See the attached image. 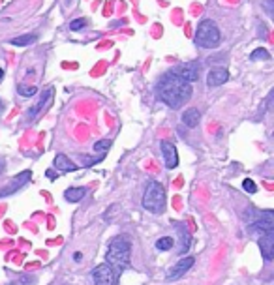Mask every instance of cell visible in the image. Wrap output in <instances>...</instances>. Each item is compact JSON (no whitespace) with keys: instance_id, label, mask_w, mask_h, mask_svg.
Masks as SVG:
<instances>
[{"instance_id":"1","label":"cell","mask_w":274,"mask_h":285,"mask_svg":"<svg viewBox=\"0 0 274 285\" xmlns=\"http://www.w3.org/2000/svg\"><path fill=\"white\" fill-rule=\"evenodd\" d=\"M158 94H160V99L165 105H169L171 109H181L186 101H190V98H192L193 94V88H192V83L184 81L181 77L173 75L171 71H167L158 81Z\"/></svg>"},{"instance_id":"2","label":"cell","mask_w":274,"mask_h":285,"mask_svg":"<svg viewBox=\"0 0 274 285\" xmlns=\"http://www.w3.org/2000/svg\"><path fill=\"white\" fill-rule=\"evenodd\" d=\"M130 257H132V244L126 236H116L109 242L107 250V264L121 274V270L130 267Z\"/></svg>"},{"instance_id":"3","label":"cell","mask_w":274,"mask_h":285,"mask_svg":"<svg viewBox=\"0 0 274 285\" xmlns=\"http://www.w3.org/2000/svg\"><path fill=\"white\" fill-rule=\"evenodd\" d=\"M222 42V32H220L218 25L210 19H203L199 23L198 30H195V44L203 49H214L218 47Z\"/></svg>"},{"instance_id":"4","label":"cell","mask_w":274,"mask_h":285,"mask_svg":"<svg viewBox=\"0 0 274 285\" xmlns=\"http://www.w3.org/2000/svg\"><path fill=\"white\" fill-rule=\"evenodd\" d=\"M143 207L152 214L164 212L165 209V188L160 182H150L143 195Z\"/></svg>"},{"instance_id":"5","label":"cell","mask_w":274,"mask_h":285,"mask_svg":"<svg viewBox=\"0 0 274 285\" xmlns=\"http://www.w3.org/2000/svg\"><path fill=\"white\" fill-rule=\"evenodd\" d=\"M116 278H119V272L107 263L98 264L92 270L94 285H116Z\"/></svg>"},{"instance_id":"6","label":"cell","mask_w":274,"mask_h":285,"mask_svg":"<svg viewBox=\"0 0 274 285\" xmlns=\"http://www.w3.org/2000/svg\"><path fill=\"white\" fill-rule=\"evenodd\" d=\"M253 231L258 233H267V231H274V212L272 210H263L256 216V223L252 225Z\"/></svg>"},{"instance_id":"7","label":"cell","mask_w":274,"mask_h":285,"mask_svg":"<svg viewBox=\"0 0 274 285\" xmlns=\"http://www.w3.org/2000/svg\"><path fill=\"white\" fill-rule=\"evenodd\" d=\"M193 263H195V259H193V257L181 259L179 263H175L169 270H167V280H181L182 276H184L188 270L192 269Z\"/></svg>"},{"instance_id":"8","label":"cell","mask_w":274,"mask_h":285,"mask_svg":"<svg viewBox=\"0 0 274 285\" xmlns=\"http://www.w3.org/2000/svg\"><path fill=\"white\" fill-rule=\"evenodd\" d=\"M259 250L265 261H272L274 259V231H267L259 236Z\"/></svg>"},{"instance_id":"9","label":"cell","mask_w":274,"mask_h":285,"mask_svg":"<svg viewBox=\"0 0 274 285\" xmlns=\"http://www.w3.org/2000/svg\"><path fill=\"white\" fill-rule=\"evenodd\" d=\"M28 180H30V171H23L21 175H17L11 178L10 184H8L4 190H0V197H8V195H11V193H15L17 190L25 186Z\"/></svg>"},{"instance_id":"10","label":"cell","mask_w":274,"mask_h":285,"mask_svg":"<svg viewBox=\"0 0 274 285\" xmlns=\"http://www.w3.org/2000/svg\"><path fill=\"white\" fill-rule=\"evenodd\" d=\"M171 73L177 77H181L184 81L188 83H193L199 79V68L195 64H182V66H177L171 70Z\"/></svg>"},{"instance_id":"11","label":"cell","mask_w":274,"mask_h":285,"mask_svg":"<svg viewBox=\"0 0 274 285\" xmlns=\"http://www.w3.org/2000/svg\"><path fill=\"white\" fill-rule=\"evenodd\" d=\"M162 154H164V164L167 169H175L179 165V154H177V147L173 142L164 141L162 142Z\"/></svg>"},{"instance_id":"12","label":"cell","mask_w":274,"mask_h":285,"mask_svg":"<svg viewBox=\"0 0 274 285\" xmlns=\"http://www.w3.org/2000/svg\"><path fill=\"white\" fill-rule=\"evenodd\" d=\"M229 81V71L225 68H212L207 75V85L208 87H220L224 83Z\"/></svg>"},{"instance_id":"13","label":"cell","mask_w":274,"mask_h":285,"mask_svg":"<svg viewBox=\"0 0 274 285\" xmlns=\"http://www.w3.org/2000/svg\"><path fill=\"white\" fill-rule=\"evenodd\" d=\"M199 120H201V113H199L195 107H192V109H186L184 113H182V122H184V126L190 128V130L198 128Z\"/></svg>"},{"instance_id":"14","label":"cell","mask_w":274,"mask_h":285,"mask_svg":"<svg viewBox=\"0 0 274 285\" xmlns=\"http://www.w3.org/2000/svg\"><path fill=\"white\" fill-rule=\"evenodd\" d=\"M55 167L58 171H64V173H71V171L77 169V165L71 161L68 156H64V154H58L55 158Z\"/></svg>"},{"instance_id":"15","label":"cell","mask_w":274,"mask_h":285,"mask_svg":"<svg viewBox=\"0 0 274 285\" xmlns=\"http://www.w3.org/2000/svg\"><path fill=\"white\" fill-rule=\"evenodd\" d=\"M87 195V188H68L64 192V199L68 203H79Z\"/></svg>"},{"instance_id":"16","label":"cell","mask_w":274,"mask_h":285,"mask_svg":"<svg viewBox=\"0 0 274 285\" xmlns=\"http://www.w3.org/2000/svg\"><path fill=\"white\" fill-rule=\"evenodd\" d=\"M51 96H53V88H47V90H44V94H42V98L38 99V104L34 105V107H30V111H28V116H30V118H34V116L38 115L40 109H42V107H44V105L47 104V99H49Z\"/></svg>"},{"instance_id":"17","label":"cell","mask_w":274,"mask_h":285,"mask_svg":"<svg viewBox=\"0 0 274 285\" xmlns=\"http://www.w3.org/2000/svg\"><path fill=\"white\" fill-rule=\"evenodd\" d=\"M36 34H25V36H17V38H13L10 42L11 45H19V47H25V45H30L36 42Z\"/></svg>"},{"instance_id":"18","label":"cell","mask_w":274,"mask_h":285,"mask_svg":"<svg viewBox=\"0 0 274 285\" xmlns=\"http://www.w3.org/2000/svg\"><path fill=\"white\" fill-rule=\"evenodd\" d=\"M173 244H175V240L171 236H162V238L156 240V250H160V252H169L171 248H173Z\"/></svg>"},{"instance_id":"19","label":"cell","mask_w":274,"mask_h":285,"mask_svg":"<svg viewBox=\"0 0 274 285\" xmlns=\"http://www.w3.org/2000/svg\"><path fill=\"white\" fill-rule=\"evenodd\" d=\"M17 90H19V94H21V96H25V98H32V96H36V92H38V88H36V87H28V85H19V87H17Z\"/></svg>"},{"instance_id":"20","label":"cell","mask_w":274,"mask_h":285,"mask_svg":"<svg viewBox=\"0 0 274 285\" xmlns=\"http://www.w3.org/2000/svg\"><path fill=\"white\" fill-rule=\"evenodd\" d=\"M111 148V141L109 139H102V141L94 142V152H100V154H105L107 150Z\"/></svg>"},{"instance_id":"21","label":"cell","mask_w":274,"mask_h":285,"mask_svg":"<svg viewBox=\"0 0 274 285\" xmlns=\"http://www.w3.org/2000/svg\"><path fill=\"white\" fill-rule=\"evenodd\" d=\"M250 58L252 60H270V53L267 49H256L250 55Z\"/></svg>"},{"instance_id":"22","label":"cell","mask_w":274,"mask_h":285,"mask_svg":"<svg viewBox=\"0 0 274 285\" xmlns=\"http://www.w3.org/2000/svg\"><path fill=\"white\" fill-rule=\"evenodd\" d=\"M87 25H88L87 19H73V21L70 23V30L77 32V30H83V28L87 27Z\"/></svg>"},{"instance_id":"23","label":"cell","mask_w":274,"mask_h":285,"mask_svg":"<svg viewBox=\"0 0 274 285\" xmlns=\"http://www.w3.org/2000/svg\"><path fill=\"white\" fill-rule=\"evenodd\" d=\"M242 188H244V192H248V193H256V192H258V186H256V182H253L252 178H244V182H242Z\"/></svg>"},{"instance_id":"24","label":"cell","mask_w":274,"mask_h":285,"mask_svg":"<svg viewBox=\"0 0 274 285\" xmlns=\"http://www.w3.org/2000/svg\"><path fill=\"white\" fill-rule=\"evenodd\" d=\"M263 6H265V11H267V15L269 17H272L274 15V0H265L263 2Z\"/></svg>"},{"instance_id":"25","label":"cell","mask_w":274,"mask_h":285,"mask_svg":"<svg viewBox=\"0 0 274 285\" xmlns=\"http://www.w3.org/2000/svg\"><path fill=\"white\" fill-rule=\"evenodd\" d=\"M83 158V165H92V164H96V161H100L102 158H96V159H92L90 156H81Z\"/></svg>"},{"instance_id":"26","label":"cell","mask_w":274,"mask_h":285,"mask_svg":"<svg viewBox=\"0 0 274 285\" xmlns=\"http://www.w3.org/2000/svg\"><path fill=\"white\" fill-rule=\"evenodd\" d=\"M73 259H75V261H81L83 255H81V253H79V252H77V253H73Z\"/></svg>"},{"instance_id":"27","label":"cell","mask_w":274,"mask_h":285,"mask_svg":"<svg viewBox=\"0 0 274 285\" xmlns=\"http://www.w3.org/2000/svg\"><path fill=\"white\" fill-rule=\"evenodd\" d=\"M2 113H4V101L0 99V115H2Z\"/></svg>"},{"instance_id":"28","label":"cell","mask_w":274,"mask_h":285,"mask_svg":"<svg viewBox=\"0 0 274 285\" xmlns=\"http://www.w3.org/2000/svg\"><path fill=\"white\" fill-rule=\"evenodd\" d=\"M4 77V68H0V79Z\"/></svg>"},{"instance_id":"29","label":"cell","mask_w":274,"mask_h":285,"mask_svg":"<svg viewBox=\"0 0 274 285\" xmlns=\"http://www.w3.org/2000/svg\"><path fill=\"white\" fill-rule=\"evenodd\" d=\"M2 169H4V164H2V161H0V173H2Z\"/></svg>"},{"instance_id":"30","label":"cell","mask_w":274,"mask_h":285,"mask_svg":"<svg viewBox=\"0 0 274 285\" xmlns=\"http://www.w3.org/2000/svg\"><path fill=\"white\" fill-rule=\"evenodd\" d=\"M10 285H13V283H10Z\"/></svg>"}]
</instances>
